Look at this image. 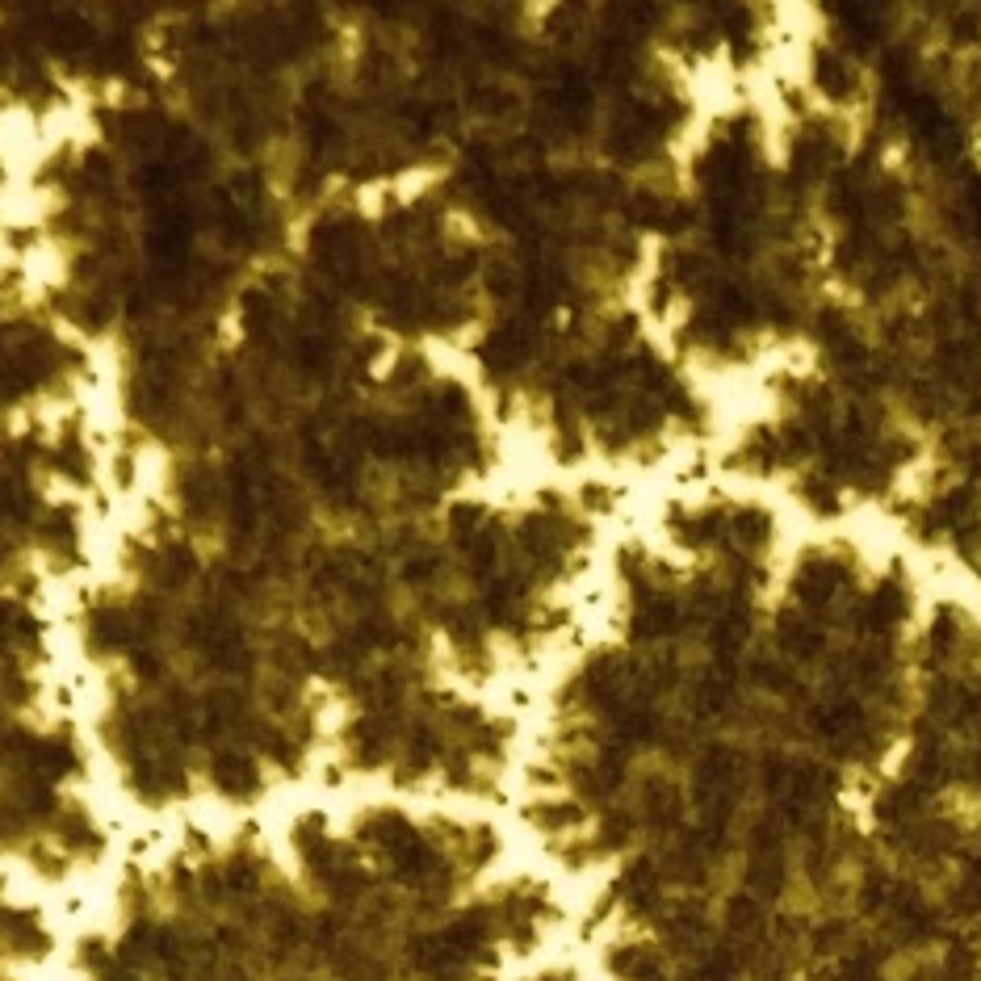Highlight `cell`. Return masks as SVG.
Listing matches in <instances>:
<instances>
[{"instance_id": "cell-3", "label": "cell", "mask_w": 981, "mask_h": 981, "mask_svg": "<svg viewBox=\"0 0 981 981\" xmlns=\"http://www.w3.org/2000/svg\"><path fill=\"white\" fill-rule=\"evenodd\" d=\"M923 458L910 411L831 332L738 390L713 449L797 529H885Z\"/></svg>"}, {"instance_id": "cell-2", "label": "cell", "mask_w": 981, "mask_h": 981, "mask_svg": "<svg viewBox=\"0 0 981 981\" xmlns=\"http://www.w3.org/2000/svg\"><path fill=\"white\" fill-rule=\"evenodd\" d=\"M780 88L931 181L981 169V0H788Z\"/></svg>"}, {"instance_id": "cell-4", "label": "cell", "mask_w": 981, "mask_h": 981, "mask_svg": "<svg viewBox=\"0 0 981 981\" xmlns=\"http://www.w3.org/2000/svg\"><path fill=\"white\" fill-rule=\"evenodd\" d=\"M894 784L981 809V596L940 587L927 600Z\"/></svg>"}, {"instance_id": "cell-1", "label": "cell", "mask_w": 981, "mask_h": 981, "mask_svg": "<svg viewBox=\"0 0 981 981\" xmlns=\"http://www.w3.org/2000/svg\"><path fill=\"white\" fill-rule=\"evenodd\" d=\"M642 307L718 390H747L814 345L835 289L806 122L777 85L718 101L671 169Z\"/></svg>"}]
</instances>
